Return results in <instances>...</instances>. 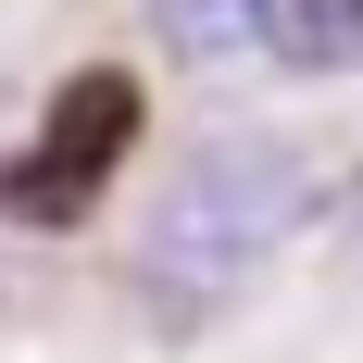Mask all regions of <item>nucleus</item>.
Instances as JSON below:
<instances>
[{
  "instance_id": "nucleus-1",
  "label": "nucleus",
  "mask_w": 363,
  "mask_h": 363,
  "mask_svg": "<svg viewBox=\"0 0 363 363\" xmlns=\"http://www.w3.org/2000/svg\"><path fill=\"white\" fill-rule=\"evenodd\" d=\"M313 213V163L276 138H213L163 201H150V238H138V276L163 301H213V289H251L263 263L301 238Z\"/></svg>"
},
{
  "instance_id": "nucleus-2",
  "label": "nucleus",
  "mask_w": 363,
  "mask_h": 363,
  "mask_svg": "<svg viewBox=\"0 0 363 363\" xmlns=\"http://www.w3.org/2000/svg\"><path fill=\"white\" fill-rule=\"evenodd\" d=\"M138 150V75H113V63H88V75H63V101L38 113V138H26V163H13V225H88L113 201V163Z\"/></svg>"
},
{
  "instance_id": "nucleus-3",
  "label": "nucleus",
  "mask_w": 363,
  "mask_h": 363,
  "mask_svg": "<svg viewBox=\"0 0 363 363\" xmlns=\"http://www.w3.org/2000/svg\"><path fill=\"white\" fill-rule=\"evenodd\" d=\"M251 38H263L289 75H351V63H363V0H263Z\"/></svg>"
},
{
  "instance_id": "nucleus-4",
  "label": "nucleus",
  "mask_w": 363,
  "mask_h": 363,
  "mask_svg": "<svg viewBox=\"0 0 363 363\" xmlns=\"http://www.w3.org/2000/svg\"><path fill=\"white\" fill-rule=\"evenodd\" d=\"M150 26H163V50L213 63V50H238V38L263 26V0H150Z\"/></svg>"
}]
</instances>
